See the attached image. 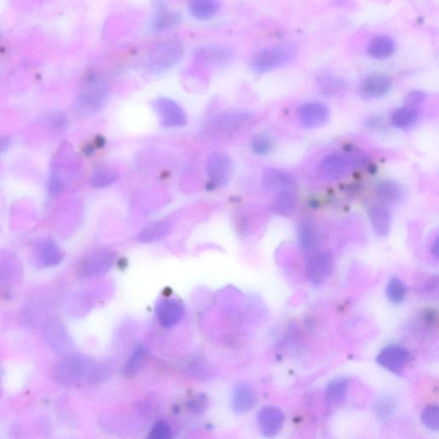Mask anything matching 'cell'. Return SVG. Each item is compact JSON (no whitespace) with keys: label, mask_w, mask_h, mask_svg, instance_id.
Masks as SVG:
<instances>
[{"label":"cell","mask_w":439,"mask_h":439,"mask_svg":"<svg viewBox=\"0 0 439 439\" xmlns=\"http://www.w3.org/2000/svg\"><path fill=\"white\" fill-rule=\"evenodd\" d=\"M109 91L106 80L97 72H90L83 80L76 106L83 113H97L105 106Z\"/></svg>","instance_id":"obj_1"},{"label":"cell","mask_w":439,"mask_h":439,"mask_svg":"<svg viewBox=\"0 0 439 439\" xmlns=\"http://www.w3.org/2000/svg\"><path fill=\"white\" fill-rule=\"evenodd\" d=\"M184 48L179 41H164L151 48L147 56L145 68L148 74H161L181 62Z\"/></svg>","instance_id":"obj_2"},{"label":"cell","mask_w":439,"mask_h":439,"mask_svg":"<svg viewBox=\"0 0 439 439\" xmlns=\"http://www.w3.org/2000/svg\"><path fill=\"white\" fill-rule=\"evenodd\" d=\"M254 120L253 113L246 110L229 111L218 114L209 120L207 134L227 137L236 134Z\"/></svg>","instance_id":"obj_3"},{"label":"cell","mask_w":439,"mask_h":439,"mask_svg":"<svg viewBox=\"0 0 439 439\" xmlns=\"http://www.w3.org/2000/svg\"><path fill=\"white\" fill-rule=\"evenodd\" d=\"M296 55L297 48L293 44L279 45L263 49L253 57L251 69L257 74H265L284 66L295 59Z\"/></svg>","instance_id":"obj_4"},{"label":"cell","mask_w":439,"mask_h":439,"mask_svg":"<svg viewBox=\"0 0 439 439\" xmlns=\"http://www.w3.org/2000/svg\"><path fill=\"white\" fill-rule=\"evenodd\" d=\"M90 365L89 358L83 355H69L57 362L53 369V377L60 384H75L87 375Z\"/></svg>","instance_id":"obj_5"},{"label":"cell","mask_w":439,"mask_h":439,"mask_svg":"<svg viewBox=\"0 0 439 439\" xmlns=\"http://www.w3.org/2000/svg\"><path fill=\"white\" fill-rule=\"evenodd\" d=\"M209 177L208 189L221 188L230 181L232 163L226 153L215 151L208 156L206 163Z\"/></svg>","instance_id":"obj_6"},{"label":"cell","mask_w":439,"mask_h":439,"mask_svg":"<svg viewBox=\"0 0 439 439\" xmlns=\"http://www.w3.org/2000/svg\"><path fill=\"white\" fill-rule=\"evenodd\" d=\"M116 254L112 251L101 248L88 254L78 266L80 276L91 278L102 276L112 269Z\"/></svg>","instance_id":"obj_7"},{"label":"cell","mask_w":439,"mask_h":439,"mask_svg":"<svg viewBox=\"0 0 439 439\" xmlns=\"http://www.w3.org/2000/svg\"><path fill=\"white\" fill-rule=\"evenodd\" d=\"M154 109L163 127H183L187 123L185 110L178 102L167 97H160L154 102Z\"/></svg>","instance_id":"obj_8"},{"label":"cell","mask_w":439,"mask_h":439,"mask_svg":"<svg viewBox=\"0 0 439 439\" xmlns=\"http://www.w3.org/2000/svg\"><path fill=\"white\" fill-rule=\"evenodd\" d=\"M356 166V162L350 155L331 154L319 163V171L324 177L333 181L349 176Z\"/></svg>","instance_id":"obj_9"},{"label":"cell","mask_w":439,"mask_h":439,"mask_svg":"<svg viewBox=\"0 0 439 439\" xmlns=\"http://www.w3.org/2000/svg\"><path fill=\"white\" fill-rule=\"evenodd\" d=\"M410 361V352L405 347L396 344L385 347L377 356V364L396 375L404 372Z\"/></svg>","instance_id":"obj_10"},{"label":"cell","mask_w":439,"mask_h":439,"mask_svg":"<svg viewBox=\"0 0 439 439\" xmlns=\"http://www.w3.org/2000/svg\"><path fill=\"white\" fill-rule=\"evenodd\" d=\"M333 269V255L330 251H321L309 258L305 273L312 284L320 286L330 276Z\"/></svg>","instance_id":"obj_11"},{"label":"cell","mask_w":439,"mask_h":439,"mask_svg":"<svg viewBox=\"0 0 439 439\" xmlns=\"http://www.w3.org/2000/svg\"><path fill=\"white\" fill-rule=\"evenodd\" d=\"M43 335L46 343L57 354L67 353L70 342L66 328L59 319L52 318L45 323Z\"/></svg>","instance_id":"obj_12"},{"label":"cell","mask_w":439,"mask_h":439,"mask_svg":"<svg viewBox=\"0 0 439 439\" xmlns=\"http://www.w3.org/2000/svg\"><path fill=\"white\" fill-rule=\"evenodd\" d=\"M284 421V414L277 407H263L258 412V425L263 436H277L280 433Z\"/></svg>","instance_id":"obj_13"},{"label":"cell","mask_w":439,"mask_h":439,"mask_svg":"<svg viewBox=\"0 0 439 439\" xmlns=\"http://www.w3.org/2000/svg\"><path fill=\"white\" fill-rule=\"evenodd\" d=\"M298 114L301 123L307 128L322 127L330 117L329 109L319 102L305 103L298 109Z\"/></svg>","instance_id":"obj_14"},{"label":"cell","mask_w":439,"mask_h":439,"mask_svg":"<svg viewBox=\"0 0 439 439\" xmlns=\"http://www.w3.org/2000/svg\"><path fill=\"white\" fill-rule=\"evenodd\" d=\"M257 400V393L253 385L240 383L236 385L232 393V406L235 413L243 414L253 410Z\"/></svg>","instance_id":"obj_15"},{"label":"cell","mask_w":439,"mask_h":439,"mask_svg":"<svg viewBox=\"0 0 439 439\" xmlns=\"http://www.w3.org/2000/svg\"><path fill=\"white\" fill-rule=\"evenodd\" d=\"M392 83L388 76L373 74L362 83L361 93L365 98L379 99L384 97L391 91Z\"/></svg>","instance_id":"obj_16"},{"label":"cell","mask_w":439,"mask_h":439,"mask_svg":"<svg viewBox=\"0 0 439 439\" xmlns=\"http://www.w3.org/2000/svg\"><path fill=\"white\" fill-rule=\"evenodd\" d=\"M156 314L163 327L171 328L181 321L184 316V307L176 300H163L158 304Z\"/></svg>","instance_id":"obj_17"},{"label":"cell","mask_w":439,"mask_h":439,"mask_svg":"<svg viewBox=\"0 0 439 439\" xmlns=\"http://www.w3.org/2000/svg\"><path fill=\"white\" fill-rule=\"evenodd\" d=\"M196 57L204 64L225 66L234 59V53L228 48L211 45L198 49Z\"/></svg>","instance_id":"obj_18"},{"label":"cell","mask_w":439,"mask_h":439,"mask_svg":"<svg viewBox=\"0 0 439 439\" xmlns=\"http://www.w3.org/2000/svg\"><path fill=\"white\" fill-rule=\"evenodd\" d=\"M63 257L62 250L53 240H43L36 247V260L45 268L60 265L63 260Z\"/></svg>","instance_id":"obj_19"},{"label":"cell","mask_w":439,"mask_h":439,"mask_svg":"<svg viewBox=\"0 0 439 439\" xmlns=\"http://www.w3.org/2000/svg\"><path fill=\"white\" fill-rule=\"evenodd\" d=\"M263 184L268 190L296 189V183L291 175L277 169H267L263 172Z\"/></svg>","instance_id":"obj_20"},{"label":"cell","mask_w":439,"mask_h":439,"mask_svg":"<svg viewBox=\"0 0 439 439\" xmlns=\"http://www.w3.org/2000/svg\"><path fill=\"white\" fill-rule=\"evenodd\" d=\"M173 225L169 221H158L147 225L137 235L140 243L150 244L159 242L170 234Z\"/></svg>","instance_id":"obj_21"},{"label":"cell","mask_w":439,"mask_h":439,"mask_svg":"<svg viewBox=\"0 0 439 439\" xmlns=\"http://www.w3.org/2000/svg\"><path fill=\"white\" fill-rule=\"evenodd\" d=\"M369 217L377 235L387 236L391 228V214L384 205H374L369 209Z\"/></svg>","instance_id":"obj_22"},{"label":"cell","mask_w":439,"mask_h":439,"mask_svg":"<svg viewBox=\"0 0 439 439\" xmlns=\"http://www.w3.org/2000/svg\"><path fill=\"white\" fill-rule=\"evenodd\" d=\"M296 189H282L278 190L272 204V209L277 215L291 216L295 211L297 204Z\"/></svg>","instance_id":"obj_23"},{"label":"cell","mask_w":439,"mask_h":439,"mask_svg":"<svg viewBox=\"0 0 439 439\" xmlns=\"http://www.w3.org/2000/svg\"><path fill=\"white\" fill-rule=\"evenodd\" d=\"M181 17L178 13L167 9L160 5L152 21V28L156 32H163L176 27L181 22Z\"/></svg>","instance_id":"obj_24"},{"label":"cell","mask_w":439,"mask_h":439,"mask_svg":"<svg viewBox=\"0 0 439 439\" xmlns=\"http://www.w3.org/2000/svg\"><path fill=\"white\" fill-rule=\"evenodd\" d=\"M349 381L345 377H337L327 385L326 397L328 403L332 406L341 405L347 398Z\"/></svg>","instance_id":"obj_25"},{"label":"cell","mask_w":439,"mask_h":439,"mask_svg":"<svg viewBox=\"0 0 439 439\" xmlns=\"http://www.w3.org/2000/svg\"><path fill=\"white\" fill-rule=\"evenodd\" d=\"M21 267L14 256L0 254V286L13 282L20 274Z\"/></svg>","instance_id":"obj_26"},{"label":"cell","mask_w":439,"mask_h":439,"mask_svg":"<svg viewBox=\"0 0 439 439\" xmlns=\"http://www.w3.org/2000/svg\"><path fill=\"white\" fill-rule=\"evenodd\" d=\"M120 175L118 172L106 165H99L95 167L90 175V185L97 189L106 188L116 183Z\"/></svg>","instance_id":"obj_27"},{"label":"cell","mask_w":439,"mask_h":439,"mask_svg":"<svg viewBox=\"0 0 439 439\" xmlns=\"http://www.w3.org/2000/svg\"><path fill=\"white\" fill-rule=\"evenodd\" d=\"M377 197L382 203L394 204L399 203L403 197V190L398 183L385 181L377 186Z\"/></svg>","instance_id":"obj_28"},{"label":"cell","mask_w":439,"mask_h":439,"mask_svg":"<svg viewBox=\"0 0 439 439\" xmlns=\"http://www.w3.org/2000/svg\"><path fill=\"white\" fill-rule=\"evenodd\" d=\"M396 50V43L392 38L386 36L374 37L370 41L368 52L376 59H386L391 57Z\"/></svg>","instance_id":"obj_29"},{"label":"cell","mask_w":439,"mask_h":439,"mask_svg":"<svg viewBox=\"0 0 439 439\" xmlns=\"http://www.w3.org/2000/svg\"><path fill=\"white\" fill-rule=\"evenodd\" d=\"M220 4L218 0H190L189 11L195 18L207 20L218 13Z\"/></svg>","instance_id":"obj_30"},{"label":"cell","mask_w":439,"mask_h":439,"mask_svg":"<svg viewBox=\"0 0 439 439\" xmlns=\"http://www.w3.org/2000/svg\"><path fill=\"white\" fill-rule=\"evenodd\" d=\"M148 360V349L143 344L137 345L125 365L124 374L132 377L136 376L144 368Z\"/></svg>","instance_id":"obj_31"},{"label":"cell","mask_w":439,"mask_h":439,"mask_svg":"<svg viewBox=\"0 0 439 439\" xmlns=\"http://www.w3.org/2000/svg\"><path fill=\"white\" fill-rule=\"evenodd\" d=\"M298 239L299 244L305 251H310L314 249L318 242V231L315 225L311 221H303L298 229Z\"/></svg>","instance_id":"obj_32"},{"label":"cell","mask_w":439,"mask_h":439,"mask_svg":"<svg viewBox=\"0 0 439 439\" xmlns=\"http://www.w3.org/2000/svg\"><path fill=\"white\" fill-rule=\"evenodd\" d=\"M418 110L404 106L392 114L391 123L395 127L407 130L413 127L418 120Z\"/></svg>","instance_id":"obj_33"},{"label":"cell","mask_w":439,"mask_h":439,"mask_svg":"<svg viewBox=\"0 0 439 439\" xmlns=\"http://www.w3.org/2000/svg\"><path fill=\"white\" fill-rule=\"evenodd\" d=\"M186 372L195 379L204 381L211 379L214 370L205 358L197 357L187 364Z\"/></svg>","instance_id":"obj_34"},{"label":"cell","mask_w":439,"mask_h":439,"mask_svg":"<svg viewBox=\"0 0 439 439\" xmlns=\"http://www.w3.org/2000/svg\"><path fill=\"white\" fill-rule=\"evenodd\" d=\"M319 85L321 93L327 97H335L342 94L347 88V83L342 79L330 75L323 76L319 79Z\"/></svg>","instance_id":"obj_35"},{"label":"cell","mask_w":439,"mask_h":439,"mask_svg":"<svg viewBox=\"0 0 439 439\" xmlns=\"http://www.w3.org/2000/svg\"><path fill=\"white\" fill-rule=\"evenodd\" d=\"M407 288L403 281L398 277H392L388 282L386 295L389 302L400 304L405 300Z\"/></svg>","instance_id":"obj_36"},{"label":"cell","mask_w":439,"mask_h":439,"mask_svg":"<svg viewBox=\"0 0 439 439\" xmlns=\"http://www.w3.org/2000/svg\"><path fill=\"white\" fill-rule=\"evenodd\" d=\"M251 148L258 155H269L274 148L272 137L267 133H259L251 139Z\"/></svg>","instance_id":"obj_37"},{"label":"cell","mask_w":439,"mask_h":439,"mask_svg":"<svg viewBox=\"0 0 439 439\" xmlns=\"http://www.w3.org/2000/svg\"><path fill=\"white\" fill-rule=\"evenodd\" d=\"M421 421L427 429L438 431L439 429V408L436 404H430L424 408Z\"/></svg>","instance_id":"obj_38"},{"label":"cell","mask_w":439,"mask_h":439,"mask_svg":"<svg viewBox=\"0 0 439 439\" xmlns=\"http://www.w3.org/2000/svg\"><path fill=\"white\" fill-rule=\"evenodd\" d=\"M396 408V403L394 400L391 397H383V398L377 400L375 405H374V411L377 417L382 421H386L393 413H394Z\"/></svg>","instance_id":"obj_39"},{"label":"cell","mask_w":439,"mask_h":439,"mask_svg":"<svg viewBox=\"0 0 439 439\" xmlns=\"http://www.w3.org/2000/svg\"><path fill=\"white\" fill-rule=\"evenodd\" d=\"M87 379L92 384H101L108 379L109 376V369L105 365L91 364L89 371L87 372Z\"/></svg>","instance_id":"obj_40"},{"label":"cell","mask_w":439,"mask_h":439,"mask_svg":"<svg viewBox=\"0 0 439 439\" xmlns=\"http://www.w3.org/2000/svg\"><path fill=\"white\" fill-rule=\"evenodd\" d=\"M48 127L55 131H60L67 127V118L64 113L61 112H53L48 114L45 120Z\"/></svg>","instance_id":"obj_41"},{"label":"cell","mask_w":439,"mask_h":439,"mask_svg":"<svg viewBox=\"0 0 439 439\" xmlns=\"http://www.w3.org/2000/svg\"><path fill=\"white\" fill-rule=\"evenodd\" d=\"M151 439H169L172 438V430L167 423L160 421L152 427L148 436Z\"/></svg>","instance_id":"obj_42"},{"label":"cell","mask_w":439,"mask_h":439,"mask_svg":"<svg viewBox=\"0 0 439 439\" xmlns=\"http://www.w3.org/2000/svg\"><path fill=\"white\" fill-rule=\"evenodd\" d=\"M208 399L203 394L194 396L193 399L190 400L188 403V408L190 411H192L195 414H201L204 413L207 407Z\"/></svg>","instance_id":"obj_43"},{"label":"cell","mask_w":439,"mask_h":439,"mask_svg":"<svg viewBox=\"0 0 439 439\" xmlns=\"http://www.w3.org/2000/svg\"><path fill=\"white\" fill-rule=\"evenodd\" d=\"M426 95L421 90H414L408 93L404 99V104L410 108L417 109L426 100Z\"/></svg>","instance_id":"obj_44"},{"label":"cell","mask_w":439,"mask_h":439,"mask_svg":"<svg viewBox=\"0 0 439 439\" xmlns=\"http://www.w3.org/2000/svg\"><path fill=\"white\" fill-rule=\"evenodd\" d=\"M64 181L58 174L53 173L51 175L50 179H49V194L52 197L58 196L64 190Z\"/></svg>","instance_id":"obj_45"},{"label":"cell","mask_w":439,"mask_h":439,"mask_svg":"<svg viewBox=\"0 0 439 439\" xmlns=\"http://www.w3.org/2000/svg\"><path fill=\"white\" fill-rule=\"evenodd\" d=\"M11 139L8 137H0V153L7 150L11 145Z\"/></svg>","instance_id":"obj_46"},{"label":"cell","mask_w":439,"mask_h":439,"mask_svg":"<svg viewBox=\"0 0 439 439\" xmlns=\"http://www.w3.org/2000/svg\"><path fill=\"white\" fill-rule=\"evenodd\" d=\"M439 247H438V238L435 239L433 245H431V254H433L435 258H438V253H439Z\"/></svg>","instance_id":"obj_47"},{"label":"cell","mask_w":439,"mask_h":439,"mask_svg":"<svg viewBox=\"0 0 439 439\" xmlns=\"http://www.w3.org/2000/svg\"><path fill=\"white\" fill-rule=\"evenodd\" d=\"M106 143V141L104 139V137H98L97 139H95V147L97 148H101L104 146V144Z\"/></svg>","instance_id":"obj_48"}]
</instances>
